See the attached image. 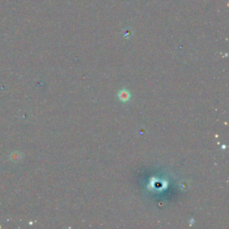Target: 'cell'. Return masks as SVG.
Instances as JSON below:
<instances>
[{
  "label": "cell",
  "mask_w": 229,
  "mask_h": 229,
  "mask_svg": "<svg viewBox=\"0 0 229 229\" xmlns=\"http://www.w3.org/2000/svg\"><path fill=\"white\" fill-rule=\"evenodd\" d=\"M118 97L120 98V100L126 102L128 101L129 98L131 97V94L129 93V91L126 90V89H123L122 91H120L119 94H118Z\"/></svg>",
  "instance_id": "obj_1"
}]
</instances>
